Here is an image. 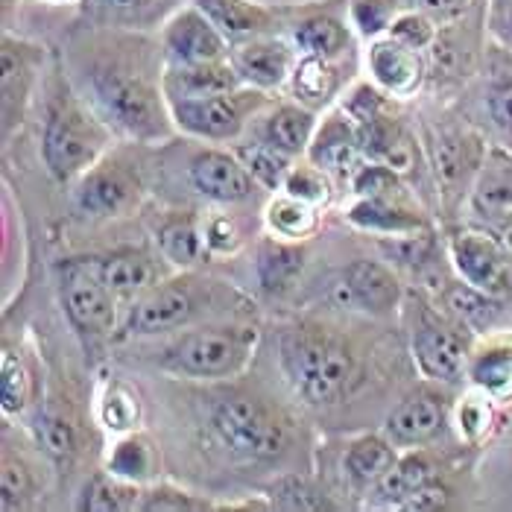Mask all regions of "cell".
<instances>
[{
	"instance_id": "6da1fadb",
	"label": "cell",
	"mask_w": 512,
	"mask_h": 512,
	"mask_svg": "<svg viewBox=\"0 0 512 512\" xmlns=\"http://www.w3.org/2000/svg\"><path fill=\"white\" fill-rule=\"evenodd\" d=\"M74 88L91 109L138 141H156L176 126L164 94L161 44L135 30L94 27L68 50Z\"/></svg>"
},
{
	"instance_id": "7a4b0ae2",
	"label": "cell",
	"mask_w": 512,
	"mask_h": 512,
	"mask_svg": "<svg viewBox=\"0 0 512 512\" xmlns=\"http://www.w3.org/2000/svg\"><path fill=\"white\" fill-rule=\"evenodd\" d=\"M112 129L91 103L65 77L50 82V103L41 135L47 173L56 182H77L79 176L106 156Z\"/></svg>"
},
{
	"instance_id": "3957f363",
	"label": "cell",
	"mask_w": 512,
	"mask_h": 512,
	"mask_svg": "<svg viewBox=\"0 0 512 512\" xmlns=\"http://www.w3.org/2000/svg\"><path fill=\"white\" fill-rule=\"evenodd\" d=\"M226 311H249V299L229 290V284L199 276H179L158 281L138 296L123 319V331L135 337L170 334L191 322Z\"/></svg>"
},
{
	"instance_id": "277c9868",
	"label": "cell",
	"mask_w": 512,
	"mask_h": 512,
	"mask_svg": "<svg viewBox=\"0 0 512 512\" xmlns=\"http://www.w3.org/2000/svg\"><path fill=\"white\" fill-rule=\"evenodd\" d=\"M281 366L293 390L308 404H331L349 393L357 363L352 349L331 331L302 325L281 343Z\"/></svg>"
},
{
	"instance_id": "5b68a950",
	"label": "cell",
	"mask_w": 512,
	"mask_h": 512,
	"mask_svg": "<svg viewBox=\"0 0 512 512\" xmlns=\"http://www.w3.org/2000/svg\"><path fill=\"white\" fill-rule=\"evenodd\" d=\"M208 431L232 460L246 463L276 460L290 442L287 416L252 393L217 395L208 410Z\"/></svg>"
},
{
	"instance_id": "8992f818",
	"label": "cell",
	"mask_w": 512,
	"mask_h": 512,
	"mask_svg": "<svg viewBox=\"0 0 512 512\" xmlns=\"http://www.w3.org/2000/svg\"><path fill=\"white\" fill-rule=\"evenodd\" d=\"M255 346L258 328L252 325H205L170 340L158 352L156 366L179 378L223 381L246 369Z\"/></svg>"
},
{
	"instance_id": "52a82bcc",
	"label": "cell",
	"mask_w": 512,
	"mask_h": 512,
	"mask_svg": "<svg viewBox=\"0 0 512 512\" xmlns=\"http://www.w3.org/2000/svg\"><path fill=\"white\" fill-rule=\"evenodd\" d=\"M270 103L267 91L240 85L235 91H220L208 97L191 100H170V115L176 129L202 138V141H235L246 129V123L255 118Z\"/></svg>"
},
{
	"instance_id": "ba28073f",
	"label": "cell",
	"mask_w": 512,
	"mask_h": 512,
	"mask_svg": "<svg viewBox=\"0 0 512 512\" xmlns=\"http://www.w3.org/2000/svg\"><path fill=\"white\" fill-rule=\"evenodd\" d=\"M144 197L141 164L129 153L103 156L74 182V205L85 217H123Z\"/></svg>"
},
{
	"instance_id": "9c48e42d",
	"label": "cell",
	"mask_w": 512,
	"mask_h": 512,
	"mask_svg": "<svg viewBox=\"0 0 512 512\" xmlns=\"http://www.w3.org/2000/svg\"><path fill=\"white\" fill-rule=\"evenodd\" d=\"M59 296L79 337L97 343L118 328V296L106 287L97 264L68 261L59 267Z\"/></svg>"
},
{
	"instance_id": "30bf717a",
	"label": "cell",
	"mask_w": 512,
	"mask_h": 512,
	"mask_svg": "<svg viewBox=\"0 0 512 512\" xmlns=\"http://www.w3.org/2000/svg\"><path fill=\"white\" fill-rule=\"evenodd\" d=\"M158 44H161L167 65L217 62V59H229V50H232V41L214 27V21L197 3L179 6L158 27Z\"/></svg>"
},
{
	"instance_id": "8fae6325",
	"label": "cell",
	"mask_w": 512,
	"mask_h": 512,
	"mask_svg": "<svg viewBox=\"0 0 512 512\" xmlns=\"http://www.w3.org/2000/svg\"><path fill=\"white\" fill-rule=\"evenodd\" d=\"M451 261L460 278L489 296H504L512 290V255L495 237L483 232H460L451 237Z\"/></svg>"
},
{
	"instance_id": "7c38bea8",
	"label": "cell",
	"mask_w": 512,
	"mask_h": 512,
	"mask_svg": "<svg viewBox=\"0 0 512 512\" xmlns=\"http://www.w3.org/2000/svg\"><path fill=\"white\" fill-rule=\"evenodd\" d=\"M413 357L425 378L434 381H460L469 372V346L457 325L425 311L413 328Z\"/></svg>"
},
{
	"instance_id": "4fadbf2b",
	"label": "cell",
	"mask_w": 512,
	"mask_h": 512,
	"mask_svg": "<svg viewBox=\"0 0 512 512\" xmlns=\"http://www.w3.org/2000/svg\"><path fill=\"white\" fill-rule=\"evenodd\" d=\"M229 62L235 65L243 85H252L261 91H276L284 82H290V74L299 62V50L293 41L264 33V36L235 41L229 50Z\"/></svg>"
},
{
	"instance_id": "5bb4252c",
	"label": "cell",
	"mask_w": 512,
	"mask_h": 512,
	"mask_svg": "<svg viewBox=\"0 0 512 512\" xmlns=\"http://www.w3.org/2000/svg\"><path fill=\"white\" fill-rule=\"evenodd\" d=\"M0 56H3V120H6V132L12 129V123L24 118V106L33 94V85L39 79L41 65H44V47L36 41L18 39L9 30L3 33L0 44Z\"/></svg>"
},
{
	"instance_id": "9a60e30c",
	"label": "cell",
	"mask_w": 512,
	"mask_h": 512,
	"mask_svg": "<svg viewBox=\"0 0 512 512\" xmlns=\"http://www.w3.org/2000/svg\"><path fill=\"white\" fill-rule=\"evenodd\" d=\"M188 179L197 194L220 205L246 202L255 191V179L243 161L226 150H199L188 164Z\"/></svg>"
},
{
	"instance_id": "2e32d148",
	"label": "cell",
	"mask_w": 512,
	"mask_h": 512,
	"mask_svg": "<svg viewBox=\"0 0 512 512\" xmlns=\"http://www.w3.org/2000/svg\"><path fill=\"white\" fill-rule=\"evenodd\" d=\"M340 305H352L369 314H393L401 302V284L381 261H355L343 270L334 287Z\"/></svg>"
},
{
	"instance_id": "e0dca14e",
	"label": "cell",
	"mask_w": 512,
	"mask_h": 512,
	"mask_svg": "<svg viewBox=\"0 0 512 512\" xmlns=\"http://www.w3.org/2000/svg\"><path fill=\"white\" fill-rule=\"evenodd\" d=\"M363 153V138L360 129L355 126V120L349 118L343 109L328 115L316 126L314 141L308 147V158L314 161L316 167H322L328 176L337 179H352L355 170L363 164L360 158Z\"/></svg>"
},
{
	"instance_id": "ac0fdd59",
	"label": "cell",
	"mask_w": 512,
	"mask_h": 512,
	"mask_svg": "<svg viewBox=\"0 0 512 512\" xmlns=\"http://www.w3.org/2000/svg\"><path fill=\"white\" fill-rule=\"evenodd\" d=\"M369 74L393 97H413L425 82L422 50H410L390 36L369 44Z\"/></svg>"
},
{
	"instance_id": "d6986e66",
	"label": "cell",
	"mask_w": 512,
	"mask_h": 512,
	"mask_svg": "<svg viewBox=\"0 0 512 512\" xmlns=\"http://www.w3.org/2000/svg\"><path fill=\"white\" fill-rule=\"evenodd\" d=\"M445 419H448L445 398L431 390H419V393L407 395L387 416L384 431L395 445H422V442H431L436 434H442Z\"/></svg>"
},
{
	"instance_id": "ffe728a7",
	"label": "cell",
	"mask_w": 512,
	"mask_h": 512,
	"mask_svg": "<svg viewBox=\"0 0 512 512\" xmlns=\"http://www.w3.org/2000/svg\"><path fill=\"white\" fill-rule=\"evenodd\" d=\"M176 9L179 0H82L85 18L94 21L97 27L135 30V33L161 27Z\"/></svg>"
},
{
	"instance_id": "44dd1931",
	"label": "cell",
	"mask_w": 512,
	"mask_h": 512,
	"mask_svg": "<svg viewBox=\"0 0 512 512\" xmlns=\"http://www.w3.org/2000/svg\"><path fill=\"white\" fill-rule=\"evenodd\" d=\"M243 79L229 59L217 62H197V65H164V94L170 100H191L208 97L220 91H235Z\"/></svg>"
},
{
	"instance_id": "7402d4cb",
	"label": "cell",
	"mask_w": 512,
	"mask_h": 512,
	"mask_svg": "<svg viewBox=\"0 0 512 512\" xmlns=\"http://www.w3.org/2000/svg\"><path fill=\"white\" fill-rule=\"evenodd\" d=\"M97 273L118 299H138L158 284L156 258L144 249H115L94 261Z\"/></svg>"
},
{
	"instance_id": "603a6c76",
	"label": "cell",
	"mask_w": 512,
	"mask_h": 512,
	"mask_svg": "<svg viewBox=\"0 0 512 512\" xmlns=\"http://www.w3.org/2000/svg\"><path fill=\"white\" fill-rule=\"evenodd\" d=\"M486 161L483 141L474 132H445L436 144V173L448 194H463Z\"/></svg>"
},
{
	"instance_id": "cb8c5ba5",
	"label": "cell",
	"mask_w": 512,
	"mask_h": 512,
	"mask_svg": "<svg viewBox=\"0 0 512 512\" xmlns=\"http://www.w3.org/2000/svg\"><path fill=\"white\" fill-rule=\"evenodd\" d=\"M191 3H197L232 44L273 33L276 27V12L258 0H191Z\"/></svg>"
},
{
	"instance_id": "d4e9b609",
	"label": "cell",
	"mask_w": 512,
	"mask_h": 512,
	"mask_svg": "<svg viewBox=\"0 0 512 512\" xmlns=\"http://www.w3.org/2000/svg\"><path fill=\"white\" fill-rule=\"evenodd\" d=\"M158 249H161V258L179 270H191L197 267L199 261L205 258L208 252V243H205V229L199 223V217L194 211H176L170 217H164L156 229Z\"/></svg>"
},
{
	"instance_id": "484cf974",
	"label": "cell",
	"mask_w": 512,
	"mask_h": 512,
	"mask_svg": "<svg viewBox=\"0 0 512 512\" xmlns=\"http://www.w3.org/2000/svg\"><path fill=\"white\" fill-rule=\"evenodd\" d=\"M316 132L314 109L302 103H281L276 106L261 126V141L273 144L276 150L287 153L290 158L308 153Z\"/></svg>"
},
{
	"instance_id": "4316f807",
	"label": "cell",
	"mask_w": 512,
	"mask_h": 512,
	"mask_svg": "<svg viewBox=\"0 0 512 512\" xmlns=\"http://www.w3.org/2000/svg\"><path fill=\"white\" fill-rule=\"evenodd\" d=\"M363 153L372 161H381L387 167H393L395 173H410L416 164V144L407 135V129L390 115H378L363 132Z\"/></svg>"
},
{
	"instance_id": "83f0119b",
	"label": "cell",
	"mask_w": 512,
	"mask_h": 512,
	"mask_svg": "<svg viewBox=\"0 0 512 512\" xmlns=\"http://www.w3.org/2000/svg\"><path fill=\"white\" fill-rule=\"evenodd\" d=\"M352 24H346L343 18L331 15V12H311L305 18H299L290 30V41L296 44V50L302 56H325V59H337L346 53L349 41H352Z\"/></svg>"
},
{
	"instance_id": "f1b7e54d",
	"label": "cell",
	"mask_w": 512,
	"mask_h": 512,
	"mask_svg": "<svg viewBox=\"0 0 512 512\" xmlns=\"http://www.w3.org/2000/svg\"><path fill=\"white\" fill-rule=\"evenodd\" d=\"M349 220L357 229L381 232V235H413L425 229L419 211L407 208L398 197H360L349 208Z\"/></svg>"
},
{
	"instance_id": "f546056e",
	"label": "cell",
	"mask_w": 512,
	"mask_h": 512,
	"mask_svg": "<svg viewBox=\"0 0 512 512\" xmlns=\"http://www.w3.org/2000/svg\"><path fill=\"white\" fill-rule=\"evenodd\" d=\"M290 91L296 97V103L308 106V109H322L334 100L337 88H340V71L334 65V59L325 56H302L290 74Z\"/></svg>"
},
{
	"instance_id": "4dcf8cb0",
	"label": "cell",
	"mask_w": 512,
	"mask_h": 512,
	"mask_svg": "<svg viewBox=\"0 0 512 512\" xmlns=\"http://www.w3.org/2000/svg\"><path fill=\"white\" fill-rule=\"evenodd\" d=\"M434 480V466L425 454H404L393 463V469L384 474L378 483H372L375 489V501L381 507H395L401 510L425 483Z\"/></svg>"
},
{
	"instance_id": "1f68e13d",
	"label": "cell",
	"mask_w": 512,
	"mask_h": 512,
	"mask_svg": "<svg viewBox=\"0 0 512 512\" xmlns=\"http://www.w3.org/2000/svg\"><path fill=\"white\" fill-rule=\"evenodd\" d=\"M305 267V252L281 237H267L258 246V264L255 273L258 281L267 293H284L296 284V278L302 276Z\"/></svg>"
},
{
	"instance_id": "d6a6232c",
	"label": "cell",
	"mask_w": 512,
	"mask_h": 512,
	"mask_svg": "<svg viewBox=\"0 0 512 512\" xmlns=\"http://www.w3.org/2000/svg\"><path fill=\"white\" fill-rule=\"evenodd\" d=\"M474 208L504 217L512 211V158L504 150L486 153V161L474 179Z\"/></svg>"
},
{
	"instance_id": "836d02e7",
	"label": "cell",
	"mask_w": 512,
	"mask_h": 512,
	"mask_svg": "<svg viewBox=\"0 0 512 512\" xmlns=\"http://www.w3.org/2000/svg\"><path fill=\"white\" fill-rule=\"evenodd\" d=\"M395 460H398V451H395V442L390 436L366 434L349 445V451L343 457V466H346V474L355 483L372 486L393 469Z\"/></svg>"
},
{
	"instance_id": "e575fe53",
	"label": "cell",
	"mask_w": 512,
	"mask_h": 512,
	"mask_svg": "<svg viewBox=\"0 0 512 512\" xmlns=\"http://www.w3.org/2000/svg\"><path fill=\"white\" fill-rule=\"evenodd\" d=\"M158 472L156 445L141 434H126L109 454V474L129 483H144Z\"/></svg>"
},
{
	"instance_id": "d590c367",
	"label": "cell",
	"mask_w": 512,
	"mask_h": 512,
	"mask_svg": "<svg viewBox=\"0 0 512 512\" xmlns=\"http://www.w3.org/2000/svg\"><path fill=\"white\" fill-rule=\"evenodd\" d=\"M235 156L243 161V167L249 170V176L255 179V185H261L264 191H281L284 179L293 167V158L287 153L276 150L267 141H249L240 144L235 150Z\"/></svg>"
},
{
	"instance_id": "8d00e7d4",
	"label": "cell",
	"mask_w": 512,
	"mask_h": 512,
	"mask_svg": "<svg viewBox=\"0 0 512 512\" xmlns=\"http://www.w3.org/2000/svg\"><path fill=\"white\" fill-rule=\"evenodd\" d=\"M267 226L281 240H305L316 232L319 214H316V205L281 191V197L267 205Z\"/></svg>"
},
{
	"instance_id": "74e56055",
	"label": "cell",
	"mask_w": 512,
	"mask_h": 512,
	"mask_svg": "<svg viewBox=\"0 0 512 512\" xmlns=\"http://www.w3.org/2000/svg\"><path fill=\"white\" fill-rule=\"evenodd\" d=\"M144 492L138 489V483L120 480L115 474H100L94 477L79 501V510L88 512H123V510H138L141 507Z\"/></svg>"
},
{
	"instance_id": "f35d334b",
	"label": "cell",
	"mask_w": 512,
	"mask_h": 512,
	"mask_svg": "<svg viewBox=\"0 0 512 512\" xmlns=\"http://www.w3.org/2000/svg\"><path fill=\"white\" fill-rule=\"evenodd\" d=\"M474 387L489 395H504L512 387V346L495 343L486 346L469 360V372Z\"/></svg>"
},
{
	"instance_id": "ab89813d",
	"label": "cell",
	"mask_w": 512,
	"mask_h": 512,
	"mask_svg": "<svg viewBox=\"0 0 512 512\" xmlns=\"http://www.w3.org/2000/svg\"><path fill=\"white\" fill-rule=\"evenodd\" d=\"M486 109L492 120L512 135V53L501 44L489 56V88Z\"/></svg>"
},
{
	"instance_id": "60d3db41",
	"label": "cell",
	"mask_w": 512,
	"mask_h": 512,
	"mask_svg": "<svg viewBox=\"0 0 512 512\" xmlns=\"http://www.w3.org/2000/svg\"><path fill=\"white\" fill-rule=\"evenodd\" d=\"M398 12H401L398 0H352L349 3V24L363 39H384L390 33Z\"/></svg>"
},
{
	"instance_id": "b9f144b4",
	"label": "cell",
	"mask_w": 512,
	"mask_h": 512,
	"mask_svg": "<svg viewBox=\"0 0 512 512\" xmlns=\"http://www.w3.org/2000/svg\"><path fill=\"white\" fill-rule=\"evenodd\" d=\"M281 191L319 208V205H325L331 199V182H328V173L322 167H316L314 161L308 158L305 164H293L290 167Z\"/></svg>"
},
{
	"instance_id": "7bdbcfd3",
	"label": "cell",
	"mask_w": 512,
	"mask_h": 512,
	"mask_svg": "<svg viewBox=\"0 0 512 512\" xmlns=\"http://www.w3.org/2000/svg\"><path fill=\"white\" fill-rule=\"evenodd\" d=\"M270 495H273V507L278 510H334L325 492L314 489L302 477H281L270 489Z\"/></svg>"
},
{
	"instance_id": "ee69618b",
	"label": "cell",
	"mask_w": 512,
	"mask_h": 512,
	"mask_svg": "<svg viewBox=\"0 0 512 512\" xmlns=\"http://www.w3.org/2000/svg\"><path fill=\"white\" fill-rule=\"evenodd\" d=\"M436 24L434 18H428L425 12H419V9H401L398 15H395L393 27H390V39H395L398 44H404V47H410V50H428V47H434L436 41Z\"/></svg>"
},
{
	"instance_id": "f6af8a7d",
	"label": "cell",
	"mask_w": 512,
	"mask_h": 512,
	"mask_svg": "<svg viewBox=\"0 0 512 512\" xmlns=\"http://www.w3.org/2000/svg\"><path fill=\"white\" fill-rule=\"evenodd\" d=\"M100 419L109 431L115 434H126L138 425L141 419V407H138V398L129 393L126 387H109L103 401H100Z\"/></svg>"
},
{
	"instance_id": "bcb514c9",
	"label": "cell",
	"mask_w": 512,
	"mask_h": 512,
	"mask_svg": "<svg viewBox=\"0 0 512 512\" xmlns=\"http://www.w3.org/2000/svg\"><path fill=\"white\" fill-rule=\"evenodd\" d=\"M36 489L33 469L15 457L12 451H3V466H0V492H3V510L21 507L24 498H30Z\"/></svg>"
},
{
	"instance_id": "7dc6e473",
	"label": "cell",
	"mask_w": 512,
	"mask_h": 512,
	"mask_svg": "<svg viewBox=\"0 0 512 512\" xmlns=\"http://www.w3.org/2000/svg\"><path fill=\"white\" fill-rule=\"evenodd\" d=\"M448 308L460 316L463 322L469 325H489L495 316H498V305H495V296L477 290L472 284H460L451 290L448 296Z\"/></svg>"
},
{
	"instance_id": "c3c4849f",
	"label": "cell",
	"mask_w": 512,
	"mask_h": 512,
	"mask_svg": "<svg viewBox=\"0 0 512 512\" xmlns=\"http://www.w3.org/2000/svg\"><path fill=\"white\" fill-rule=\"evenodd\" d=\"M3 413L12 416V413H21L30 398H33V378L27 372V366L18 360L15 355H3Z\"/></svg>"
},
{
	"instance_id": "681fc988",
	"label": "cell",
	"mask_w": 512,
	"mask_h": 512,
	"mask_svg": "<svg viewBox=\"0 0 512 512\" xmlns=\"http://www.w3.org/2000/svg\"><path fill=\"white\" fill-rule=\"evenodd\" d=\"M401 173L381 161H363L352 176V191L357 197H398L401 194Z\"/></svg>"
},
{
	"instance_id": "f907efd6",
	"label": "cell",
	"mask_w": 512,
	"mask_h": 512,
	"mask_svg": "<svg viewBox=\"0 0 512 512\" xmlns=\"http://www.w3.org/2000/svg\"><path fill=\"white\" fill-rule=\"evenodd\" d=\"M141 512H199L211 510V504L205 498H197L173 483H158L150 492H144L141 498Z\"/></svg>"
},
{
	"instance_id": "816d5d0a",
	"label": "cell",
	"mask_w": 512,
	"mask_h": 512,
	"mask_svg": "<svg viewBox=\"0 0 512 512\" xmlns=\"http://www.w3.org/2000/svg\"><path fill=\"white\" fill-rule=\"evenodd\" d=\"M202 229H205L208 252H220V255H226V252H235L237 246H240L237 223L232 220V217H226V214H211V217L202 223Z\"/></svg>"
},
{
	"instance_id": "f5cc1de1",
	"label": "cell",
	"mask_w": 512,
	"mask_h": 512,
	"mask_svg": "<svg viewBox=\"0 0 512 512\" xmlns=\"http://www.w3.org/2000/svg\"><path fill=\"white\" fill-rule=\"evenodd\" d=\"M407 6L425 12L436 24H454L469 12L472 0H407Z\"/></svg>"
},
{
	"instance_id": "db71d44e",
	"label": "cell",
	"mask_w": 512,
	"mask_h": 512,
	"mask_svg": "<svg viewBox=\"0 0 512 512\" xmlns=\"http://www.w3.org/2000/svg\"><path fill=\"white\" fill-rule=\"evenodd\" d=\"M44 445H47V451H50V454H56V457L74 454V448H77L74 428H71L65 419L50 416V419H47V425H44Z\"/></svg>"
},
{
	"instance_id": "11a10c76",
	"label": "cell",
	"mask_w": 512,
	"mask_h": 512,
	"mask_svg": "<svg viewBox=\"0 0 512 512\" xmlns=\"http://www.w3.org/2000/svg\"><path fill=\"white\" fill-rule=\"evenodd\" d=\"M460 434L469 436V439H477V436L486 431L489 425V410L480 398H466L463 407H460Z\"/></svg>"
},
{
	"instance_id": "9f6ffc18",
	"label": "cell",
	"mask_w": 512,
	"mask_h": 512,
	"mask_svg": "<svg viewBox=\"0 0 512 512\" xmlns=\"http://www.w3.org/2000/svg\"><path fill=\"white\" fill-rule=\"evenodd\" d=\"M448 498H451V495H448V489L431 480V483H425V486H422V489H419V492H416V495H413V498H410V501H407L401 510H410V512L413 510L416 512L442 510V507L448 504Z\"/></svg>"
},
{
	"instance_id": "6f0895ef",
	"label": "cell",
	"mask_w": 512,
	"mask_h": 512,
	"mask_svg": "<svg viewBox=\"0 0 512 512\" xmlns=\"http://www.w3.org/2000/svg\"><path fill=\"white\" fill-rule=\"evenodd\" d=\"M492 30L498 41L512 53V0H498L495 15H492Z\"/></svg>"
},
{
	"instance_id": "680465c9",
	"label": "cell",
	"mask_w": 512,
	"mask_h": 512,
	"mask_svg": "<svg viewBox=\"0 0 512 512\" xmlns=\"http://www.w3.org/2000/svg\"><path fill=\"white\" fill-rule=\"evenodd\" d=\"M501 240H504V246L510 249V255H512V211L507 214V220H504V229H501Z\"/></svg>"
},
{
	"instance_id": "91938a15",
	"label": "cell",
	"mask_w": 512,
	"mask_h": 512,
	"mask_svg": "<svg viewBox=\"0 0 512 512\" xmlns=\"http://www.w3.org/2000/svg\"><path fill=\"white\" fill-rule=\"evenodd\" d=\"M18 3H21V0H3V15H9Z\"/></svg>"
},
{
	"instance_id": "94428289",
	"label": "cell",
	"mask_w": 512,
	"mask_h": 512,
	"mask_svg": "<svg viewBox=\"0 0 512 512\" xmlns=\"http://www.w3.org/2000/svg\"><path fill=\"white\" fill-rule=\"evenodd\" d=\"M44 3H53V6H65V3H77V0H44Z\"/></svg>"
}]
</instances>
